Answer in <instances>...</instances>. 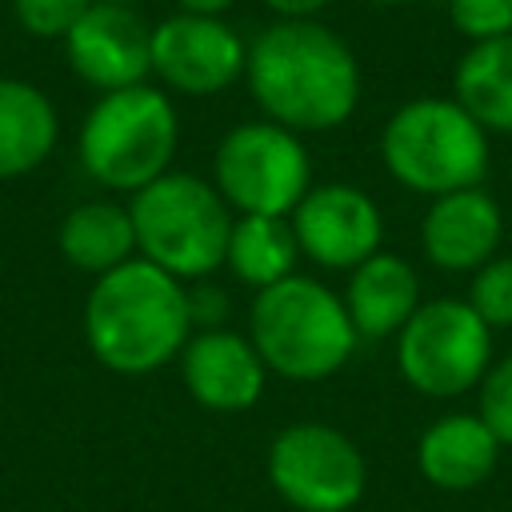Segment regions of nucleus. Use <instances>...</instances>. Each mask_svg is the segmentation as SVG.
<instances>
[{"label":"nucleus","instance_id":"obj_1","mask_svg":"<svg viewBox=\"0 0 512 512\" xmlns=\"http://www.w3.org/2000/svg\"><path fill=\"white\" fill-rule=\"evenodd\" d=\"M244 80L264 120L292 132H332L360 104V64L320 20H272L248 40Z\"/></svg>","mask_w":512,"mask_h":512},{"label":"nucleus","instance_id":"obj_2","mask_svg":"<svg viewBox=\"0 0 512 512\" xmlns=\"http://www.w3.org/2000/svg\"><path fill=\"white\" fill-rule=\"evenodd\" d=\"M192 320L188 288L144 256L96 276L84 300L88 352L120 376H144L180 360Z\"/></svg>","mask_w":512,"mask_h":512},{"label":"nucleus","instance_id":"obj_3","mask_svg":"<svg viewBox=\"0 0 512 512\" xmlns=\"http://www.w3.org/2000/svg\"><path fill=\"white\" fill-rule=\"evenodd\" d=\"M248 340L256 344L268 372L312 384L340 372L356 348V328L344 296L328 292L312 276H288L260 288L248 312Z\"/></svg>","mask_w":512,"mask_h":512},{"label":"nucleus","instance_id":"obj_4","mask_svg":"<svg viewBox=\"0 0 512 512\" xmlns=\"http://www.w3.org/2000/svg\"><path fill=\"white\" fill-rule=\"evenodd\" d=\"M380 156L396 184L436 200L484 180L488 132L456 96H416L388 116Z\"/></svg>","mask_w":512,"mask_h":512},{"label":"nucleus","instance_id":"obj_5","mask_svg":"<svg viewBox=\"0 0 512 512\" xmlns=\"http://www.w3.org/2000/svg\"><path fill=\"white\" fill-rule=\"evenodd\" d=\"M180 120L164 88L132 84L100 92L80 124V168L108 192H140L168 172Z\"/></svg>","mask_w":512,"mask_h":512},{"label":"nucleus","instance_id":"obj_6","mask_svg":"<svg viewBox=\"0 0 512 512\" xmlns=\"http://www.w3.org/2000/svg\"><path fill=\"white\" fill-rule=\"evenodd\" d=\"M136 252L176 280H200L224 264L232 236V208L216 184L192 172H164L132 192Z\"/></svg>","mask_w":512,"mask_h":512},{"label":"nucleus","instance_id":"obj_7","mask_svg":"<svg viewBox=\"0 0 512 512\" xmlns=\"http://www.w3.org/2000/svg\"><path fill=\"white\" fill-rule=\"evenodd\" d=\"M212 184L240 216H292L312 188V160L300 132L244 120L216 144Z\"/></svg>","mask_w":512,"mask_h":512},{"label":"nucleus","instance_id":"obj_8","mask_svg":"<svg viewBox=\"0 0 512 512\" xmlns=\"http://www.w3.org/2000/svg\"><path fill=\"white\" fill-rule=\"evenodd\" d=\"M492 328L468 300H428L396 332V368L420 396L448 400L484 380Z\"/></svg>","mask_w":512,"mask_h":512},{"label":"nucleus","instance_id":"obj_9","mask_svg":"<svg viewBox=\"0 0 512 512\" xmlns=\"http://www.w3.org/2000/svg\"><path fill=\"white\" fill-rule=\"evenodd\" d=\"M268 480L296 512H348L360 504L368 464L352 436L332 424H288L268 448Z\"/></svg>","mask_w":512,"mask_h":512},{"label":"nucleus","instance_id":"obj_10","mask_svg":"<svg viewBox=\"0 0 512 512\" xmlns=\"http://www.w3.org/2000/svg\"><path fill=\"white\" fill-rule=\"evenodd\" d=\"M248 40L224 16L172 12L152 24V76L184 96H216L244 80Z\"/></svg>","mask_w":512,"mask_h":512},{"label":"nucleus","instance_id":"obj_11","mask_svg":"<svg viewBox=\"0 0 512 512\" xmlns=\"http://www.w3.org/2000/svg\"><path fill=\"white\" fill-rule=\"evenodd\" d=\"M288 220H292L300 256H308L320 268L352 272L356 264L376 256L384 240L380 204L364 188L344 184V180L312 184Z\"/></svg>","mask_w":512,"mask_h":512},{"label":"nucleus","instance_id":"obj_12","mask_svg":"<svg viewBox=\"0 0 512 512\" xmlns=\"http://www.w3.org/2000/svg\"><path fill=\"white\" fill-rule=\"evenodd\" d=\"M64 56H68V68L96 92L148 84L152 24H144L136 4L92 0L88 12L64 36Z\"/></svg>","mask_w":512,"mask_h":512},{"label":"nucleus","instance_id":"obj_13","mask_svg":"<svg viewBox=\"0 0 512 512\" xmlns=\"http://www.w3.org/2000/svg\"><path fill=\"white\" fill-rule=\"evenodd\" d=\"M180 376L188 396L208 412H244L264 396L268 364L256 344L228 328L188 336L180 352Z\"/></svg>","mask_w":512,"mask_h":512},{"label":"nucleus","instance_id":"obj_14","mask_svg":"<svg viewBox=\"0 0 512 512\" xmlns=\"http://www.w3.org/2000/svg\"><path fill=\"white\" fill-rule=\"evenodd\" d=\"M500 236L504 212L480 184L436 196L420 224L424 256L444 272H476L496 256Z\"/></svg>","mask_w":512,"mask_h":512},{"label":"nucleus","instance_id":"obj_15","mask_svg":"<svg viewBox=\"0 0 512 512\" xmlns=\"http://www.w3.org/2000/svg\"><path fill=\"white\" fill-rule=\"evenodd\" d=\"M496 432L480 420V412H452L424 428L416 444V464L432 488L444 492H468L480 488L500 460Z\"/></svg>","mask_w":512,"mask_h":512},{"label":"nucleus","instance_id":"obj_16","mask_svg":"<svg viewBox=\"0 0 512 512\" xmlns=\"http://www.w3.org/2000/svg\"><path fill=\"white\" fill-rule=\"evenodd\" d=\"M344 308L352 316L356 336H396L420 308V276L404 256L380 248L376 256L352 268Z\"/></svg>","mask_w":512,"mask_h":512},{"label":"nucleus","instance_id":"obj_17","mask_svg":"<svg viewBox=\"0 0 512 512\" xmlns=\"http://www.w3.org/2000/svg\"><path fill=\"white\" fill-rule=\"evenodd\" d=\"M60 136L56 104L28 80L0 76V180L36 172Z\"/></svg>","mask_w":512,"mask_h":512},{"label":"nucleus","instance_id":"obj_18","mask_svg":"<svg viewBox=\"0 0 512 512\" xmlns=\"http://www.w3.org/2000/svg\"><path fill=\"white\" fill-rule=\"evenodd\" d=\"M60 252L72 268L104 276L136 256L132 212L112 200H84L60 220Z\"/></svg>","mask_w":512,"mask_h":512},{"label":"nucleus","instance_id":"obj_19","mask_svg":"<svg viewBox=\"0 0 512 512\" xmlns=\"http://www.w3.org/2000/svg\"><path fill=\"white\" fill-rule=\"evenodd\" d=\"M452 96L484 132L512 136V32L468 44L452 76Z\"/></svg>","mask_w":512,"mask_h":512},{"label":"nucleus","instance_id":"obj_20","mask_svg":"<svg viewBox=\"0 0 512 512\" xmlns=\"http://www.w3.org/2000/svg\"><path fill=\"white\" fill-rule=\"evenodd\" d=\"M300 244L288 216H236L224 264L248 288H272L296 272Z\"/></svg>","mask_w":512,"mask_h":512},{"label":"nucleus","instance_id":"obj_21","mask_svg":"<svg viewBox=\"0 0 512 512\" xmlns=\"http://www.w3.org/2000/svg\"><path fill=\"white\" fill-rule=\"evenodd\" d=\"M468 304L476 308V316L496 332V328H512V256H492L488 264H480L472 272L468 284Z\"/></svg>","mask_w":512,"mask_h":512},{"label":"nucleus","instance_id":"obj_22","mask_svg":"<svg viewBox=\"0 0 512 512\" xmlns=\"http://www.w3.org/2000/svg\"><path fill=\"white\" fill-rule=\"evenodd\" d=\"M92 0H12L16 24L36 40H64Z\"/></svg>","mask_w":512,"mask_h":512},{"label":"nucleus","instance_id":"obj_23","mask_svg":"<svg viewBox=\"0 0 512 512\" xmlns=\"http://www.w3.org/2000/svg\"><path fill=\"white\" fill-rule=\"evenodd\" d=\"M448 20L468 44L496 40L512 32V0H448Z\"/></svg>","mask_w":512,"mask_h":512},{"label":"nucleus","instance_id":"obj_24","mask_svg":"<svg viewBox=\"0 0 512 512\" xmlns=\"http://www.w3.org/2000/svg\"><path fill=\"white\" fill-rule=\"evenodd\" d=\"M480 420L496 432L504 448H512V356H504L496 368L480 380Z\"/></svg>","mask_w":512,"mask_h":512},{"label":"nucleus","instance_id":"obj_25","mask_svg":"<svg viewBox=\"0 0 512 512\" xmlns=\"http://www.w3.org/2000/svg\"><path fill=\"white\" fill-rule=\"evenodd\" d=\"M276 20H316L332 0H260Z\"/></svg>","mask_w":512,"mask_h":512},{"label":"nucleus","instance_id":"obj_26","mask_svg":"<svg viewBox=\"0 0 512 512\" xmlns=\"http://www.w3.org/2000/svg\"><path fill=\"white\" fill-rule=\"evenodd\" d=\"M236 0H176L180 12H192V16H224Z\"/></svg>","mask_w":512,"mask_h":512},{"label":"nucleus","instance_id":"obj_27","mask_svg":"<svg viewBox=\"0 0 512 512\" xmlns=\"http://www.w3.org/2000/svg\"><path fill=\"white\" fill-rule=\"evenodd\" d=\"M364 4H388V8H396V4H416V0H364Z\"/></svg>","mask_w":512,"mask_h":512},{"label":"nucleus","instance_id":"obj_28","mask_svg":"<svg viewBox=\"0 0 512 512\" xmlns=\"http://www.w3.org/2000/svg\"><path fill=\"white\" fill-rule=\"evenodd\" d=\"M108 4H140V0H108Z\"/></svg>","mask_w":512,"mask_h":512}]
</instances>
